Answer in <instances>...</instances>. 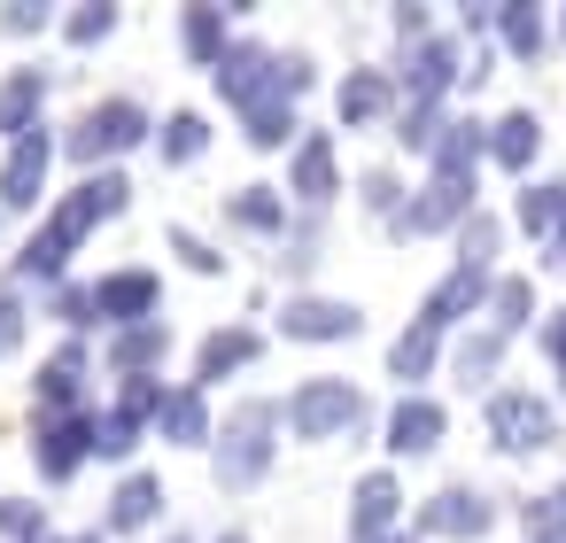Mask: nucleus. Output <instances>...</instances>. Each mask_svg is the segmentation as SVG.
Instances as JSON below:
<instances>
[{"instance_id":"6e6552de","label":"nucleus","mask_w":566,"mask_h":543,"mask_svg":"<svg viewBox=\"0 0 566 543\" xmlns=\"http://www.w3.org/2000/svg\"><path fill=\"white\" fill-rule=\"evenodd\" d=\"M94 303H102L109 319H140V311L156 303V280H148V272H125V280H109V288H94Z\"/></svg>"},{"instance_id":"39448f33","label":"nucleus","mask_w":566,"mask_h":543,"mask_svg":"<svg viewBox=\"0 0 566 543\" xmlns=\"http://www.w3.org/2000/svg\"><path fill=\"white\" fill-rule=\"evenodd\" d=\"M427 528H434V535H481V528H489V497L442 489V504H427Z\"/></svg>"},{"instance_id":"bb28decb","label":"nucleus","mask_w":566,"mask_h":543,"mask_svg":"<svg viewBox=\"0 0 566 543\" xmlns=\"http://www.w3.org/2000/svg\"><path fill=\"white\" fill-rule=\"evenodd\" d=\"M187 40H195V55H218V17L195 9V17H187Z\"/></svg>"},{"instance_id":"aec40b11","label":"nucleus","mask_w":566,"mask_h":543,"mask_svg":"<svg viewBox=\"0 0 566 543\" xmlns=\"http://www.w3.org/2000/svg\"><path fill=\"white\" fill-rule=\"evenodd\" d=\"M496 357H504V334H473V342L458 349V380H473V388H481Z\"/></svg>"},{"instance_id":"9d476101","label":"nucleus","mask_w":566,"mask_h":543,"mask_svg":"<svg viewBox=\"0 0 566 543\" xmlns=\"http://www.w3.org/2000/svg\"><path fill=\"white\" fill-rule=\"evenodd\" d=\"M388 427H396V435H388L396 450H434V442H442V411H434V404H403Z\"/></svg>"},{"instance_id":"2eb2a0df","label":"nucleus","mask_w":566,"mask_h":543,"mask_svg":"<svg viewBox=\"0 0 566 543\" xmlns=\"http://www.w3.org/2000/svg\"><path fill=\"white\" fill-rule=\"evenodd\" d=\"M473 295H481V264H465L458 280H442V295L427 303V326H442V319H458V311H465Z\"/></svg>"},{"instance_id":"423d86ee","label":"nucleus","mask_w":566,"mask_h":543,"mask_svg":"<svg viewBox=\"0 0 566 543\" xmlns=\"http://www.w3.org/2000/svg\"><path fill=\"white\" fill-rule=\"evenodd\" d=\"M264 419H272V411H249V419L233 427V442H226V458H218V473H226V481L264 473Z\"/></svg>"},{"instance_id":"9b49d317","label":"nucleus","mask_w":566,"mask_h":543,"mask_svg":"<svg viewBox=\"0 0 566 543\" xmlns=\"http://www.w3.org/2000/svg\"><path fill=\"white\" fill-rule=\"evenodd\" d=\"M458 210H465V179L450 171V179H442L434 195H419V202L403 210V226H442V218H458Z\"/></svg>"},{"instance_id":"cd10ccee","label":"nucleus","mask_w":566,"mask_h":543,"mask_svg":"<svg viewBox=\"0 0 566 543\" xmlns=\"http://www.w3.org/2000/svg\"><path fill=\"white\" fill-rule=\"evenodd\" d=\"M233 218H241V226H272L280 210H272V195H233Z\"/></svg>"},{"instance_id":"f03ea898","label":"nucleus","mask_w":566,"mask_h":543,"mask_svg":"<svg viewBox=\"0 0 566 543\" xmlns=\"http://www.w3.org/2000/svg\"><path fill=\"white\" fill-rule=\"evenodd\" d=\"M357 411H365V396H357L349 380H311V388L287 404V419H295L303 435H334V427H349Z\"/></svg>"},{"instance_id":"7ed1b4c3","label":"nucleus","mask_w":566,"mask_h":543,"mask_svg":"<svg viewBox=\"0 0 566 543\" xmlns=\"http://www.w3.org/2000/svg\"><path fill=\"white\" fill-rule=\"evenodd\" d=\"M148 133V117L133 109V102H109V109H94L86 117V133H71V156H102V148H133Z\"/></svg>"},{"instance_id":"20e7f679","label":"nucleus","mask_w":566,"mask_h":543,"mask_svg":"<svg viewBox=\"0 0 566 543\" xmlns=\"http://www.w3.org/2000/svg\"><path fill=\"white\" fill-rule=\"evenodd\" d=\"M489 427H496L504 450H535V442L551 435V411H543L535 396H496V404H489Z\"/></svg>"},{"instance_id":"a211bd4d","label":"nucleus","mask_w":566,"mask_h":543,"mask_svg":"<svg viewBox=\"0 0 566 543\" xmlns=\"http://www.w3.org/2000/svg\"><path fill=\"white\" fill-rule=\"evenodd\" d=\"M78 380H86V357H78V349H63V357L40 373V396H48V404H71V396H78Z\"/></svg>"},{"instance_id":"412c9836","label":"nucleus","mask_w":566,"mask_h":543,"mask_svg":"<svg viewBox=\"0 0 566 543\" xmlns=\"http://www.w3.org/2000/svg\"><path fill=\"white\" fill-rule=\"evenodd\" d=\"M202 140H210V133H202V117H171V125H164V156H171V164H195V156H202Z\"/></svg>"},{"instance_id":"f704fd0d","label":"nucleus","mask_w":566,"mask_h":543,"mask_svg":"<svg viewBox=\"0 0 566 543\" xmlns=\"http://www.w3.org/2000/svg\"><path fill=\"white\" fill-rule=\"evenodd\" d=\"M71 543H94V535H71Z\"/></svg>"},{"instance_id":"c9c22d12","label":"nucleus","mask_w":566,"mask_h":543,"mask_svg":"<svg viewBox=\"0 0 566 543\" xmlns=\"http://www.w3.org/2000/svg\"><path fill=\"white\" fill-rule=\"evenodd\" d=\"M233 543H241V535H233Z\"/></svg>"},{"instance_id":"f8f14e48","label":"nucleus","mask_w":566,"mask_h":543,"mask_svg":"<svg viewBox=\"0 0 566 543\" xmlns=\"http://www.w3.org/2000/svg\"><path fill=\"white\" fill-rule=\"evenodd\" d=\"M40 164H48V140L32 133V140L17 148V164H9V179H0V195H9V202H32V187H40Z\"/></svg>"},{"instance_id":"473e14b6","label":"nucleus","mask_w":566,"mask_h":543,"mask_svg":"<svg viewBox=\"0 0 566 543\" xmlns=\"http://www.w3.org/2000/svg\"><path fill=\"white\" fill-rule=\"evenodd\" d=\"M504 32H512L520 48H535V9H512V17H504Z\"/></svg>"},{"instance_id":"6ab92c4d","label":"nucleus","mask_w":566,"mask_h":543,"mask_svg":"<svg viewBox=\"0 0 566 543\" xmlns=\"http://www.w3.org/2000/svg\"><path fill=\"white\" fill-rule=\"evenodd\" d=\"M434 365V326H411L403 342H396V380H419Z\"/></svg>"},{"instance_id":"72a5a7b5","label":"nucleus","mask_w":566,"mask_h":543,"mask_svg":"<svg viewBox=\"0 0 566 543\" xmlns=\"http://www.w3.org/2000/svg\"><path fill=\"white\" fill-rule=\"evenodd\" d=\"M551 349H558V357H566V319H558V326H551Z\"/></svg>"},{"instance_id":"7c9ffc66","label":"nucleus","mask_w":566,"mask_h":543,"mask_svg":"<svg viewBox=\"0 0 566 543\" xmlns=\"http://www.w3.org/2000/svg\"><path fill=\"white\" fill-rule=\"evenodd\" d=\"M24 334V311H17V295H0V349H9Z\"/></svg>"},{"instance_id":"4be33fe9","label":"nucleus","mask_w":566,"mask_h":543,"mask_svg":"<svg viewBox=\"0 0 566 543\" xmlns=\"http://www.w3.org/2000/svg\"><path fill=\"white\" fill-rule=\"evenodd\" d=\"M535 156V117H504L496 125V164H527Z\"/></svg>"},{"instance_id":"a878e982","label":"nucleus","mask_w":566,"mask_h":543,"mask_svg":"<svg viewBox=\"0 0 566 543\" xmlns=\"http://www.w3.org/2000/svg\"><path fill=\"white\" fill-rule=\"evenodd\" d=\"M32 102H40V79L0 86V125H32Z\"/></svg>"},{"instance_id":"c85d7f7f","label":"nucleus","mask_w":566,"mask_h":543,"mask_svg":"<svg viewBox=\"0 0 566 543\" xmlns=\"http://www.w3.org/2000/svg\"><path fill=\"white\" fill-rule=\"evenodd\" d=\"M535 528H543V535H566V489H558L551 504H535Z\"/></svg>"},{"instance_id":"f257e3e1","label":"nucleus","mask_w":566,"mask_h":543,"mask_svg":"<svg viewBox=\"0 0 566 543\" xmlns=\"http://www.w3.org/2000/svg\"><path fill=\"white\" fill-rule=\"evenodd\" d=\"M109 210H125V179H86L71 202H63V218L32 241V257H24V272H55L63 257H71V241L94 226V218H109Z\"/></svg>"},{"instance_id":"4468645a","label":"nucleus","mask_w":566,"mask_h":543,"mask_svg":"<svg viewBox=\"0 0 566 543\" xmlns=\"http://www.w3.org/2000/svg\"><path fill=\"white\" fill-rule=\"evenodd\" d=\"M156 497H164V489H156L148 473H133V481L117 489V504H109V520H117V528H140V520H156Z\"/></svg>"},{"instance_id":"0eeeda50","label":"nucleus","mask_w":566,"mask_h":543,"mask_svg":"<svg viewBox=\"0 0 566 543\" xmlns=\"http://www.w3.org/2000/svg\"><path fill=\"white\" fill-rule=\"evenodd\" d=\"M287 334L342 342V334H357V311H349V303H295V311H287Z\"/></svg>"},{"instance_id":"ddd939ff","label":"nucleus","mask_w":566,"mask_h":543,"mask_svg":"<svg viewBox=\"0 0 566 543\" xmlns=\"http://www.w3.org/2000/svg\"><path fill=\"white\" fill-rule=\"evenodd\" d=\"M295 187H303L311 202L334 195V156H326V140H303V156H295Z\"/></svg>"},{"instance_id":"b1692460","label":"nucleus","mask_w":566,"mask_h":543,"mask_svg":"<svg viewBox=\"0 0 566 543\" xmlns=\"http://www.w3.org/2000/svg\"><path fill=\"white\" fill-rule=\"evenodd\" d=\"M380 102H388V86H380V79H349V86H342V117H349V125H365Z\"/></svg>"},{"instance_id":"c756f323","label":"nucleus","mask_w":566,"mask_h":543,"mask_svg":"<svg viewBox=\"0 0 566 543\" xmlns=\"http://www.w3.org/2000/svg\"><path fill=\"white\" fill-rule=\"evenodd\" d=\"M94 32H109V9H78L71 17V40H94Z\"/></svg>"},{"instance_id":"2f4dec72","label":"nucleus","mask_w":566,"mask_h":543,"mask_svg":"<svg viewBox=\"0 0 566 543\" xmlns=\"http://www.w3.org/2000/svg\"><path fill=\"white\" fill-rule=\"evenodd\" d=\"M32 520H40L32 504H0V528H9V535H32Z\"/></svg>"},{"instance_id":"1a4fd4ad","label":"nucleus","mask_w":566,"mask_h":543,"mask_svg":"<svg viewBox=\"0 0 566 543\" xmlns=\"http://www.w3.org/2000/svg\"><path fill=\"white\" fill-rule=\"evenodd\" d=\"M256 357V334H241V326H226V334H210L202 342V380H226L233 365H249Z\"/></svg>"},{"instance_id":"5701e85b","label":"nucleus","mask_w":566,"mask_h":543,"mask_svg":"<svg viewBox=\"0 0 566 543\" xmlns=\"http://www.w3.org/2000/svg\"><path fill=\"white\" fill-rule=\"evenodd\" d=\"M164 427H171V442H202V396H195V388L171 396V404H164Z\"/></svg>"},{"instance_id":"dca6fc26","label":"nucleus","mask_w":566,"mask_h":543,"mask_svg":"<svg viewBox=\"0 0 566 543\" xmlns=\"http://www.w3.org/2000/svg\"><path fill=\"white\" fill-rule=\"evenodd\" d=\"M78 435H86L78 419H63V427H48V435H40V466H48V473H71V466H78V450H86Z\"/></svg>"},{"instance_id":"f3484780","label":"nucleus","mask_w":566,"mask_h":543,"mask_svg":"<svg viewBox=\"0 0 566 543\" xmlns=\"http://www.w3.org/2000/svg\"><path fill=\"white\" fill-rule=\"evenodd\" d=\"M388 512H396V481L380 473V481H365V489H357V535H380V528H388Z\"/></svg>"},{"instance_id":"393cba45","label":"nucleus","mask_w":566,"mask_h":543,"mask_svg":"<svg viewBox=\"0 0 566 543\" xmlns=\"http://www.w3.org/2000/svg\"><path fill=\"white\" fill-rule=\"evenodd\" d=\"M411 86H419V94H442V86H450V48L411 55Z\"/></svg>"}]
</instances>
